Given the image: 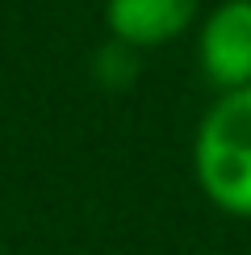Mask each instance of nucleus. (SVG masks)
I'll list each match as a JSON object with an SVG mask.
<instances>
[{
  "instance_id": "nucleus-1",
  "label": "nucleus",
  "mask_w": 251,
  "mask_h": 255,
  "mask_svg": "<svg viewBox=\"0 0 251 255\" xmlns=\"http://www.w3.org/2000/svg\"><path fill=\"white\" fill-rule=\"evenodd\" d=\"M193 172L209 205L251 218V88L222 92L197 126Z\"/></svg>"
},
{
  "instance_id": "nucleus-2",
  "label": "nucleus",
  "mask_w": 251,
  "mask_h": 255,
  "mask_svg": "<svg viewBox=\"0 0 251 255\" xmlns=\"http://www.w3.org/2000/svg\"><path fill=\"white\" fill-rule=\"evenodd\" d=\"M197 63L218 92L251 88V0H222L205 13Z\"/></svg>"
},
{
  "instance_id": "nucleus-3",
  "label": "nucleus",
  "mask_w": 251,
  "mask_h": 255,
  "mask_svg": "<svg viewBox=\"0 0 251 255\" xmlns=\"http://www.w3.org/2000/svg\"><path fill=\"white\" fill-rule=\"evenodd\" d=\"M201 13V0H105V25L130 50H155L180 38Z\"/></svg>"
}]
</instances>
